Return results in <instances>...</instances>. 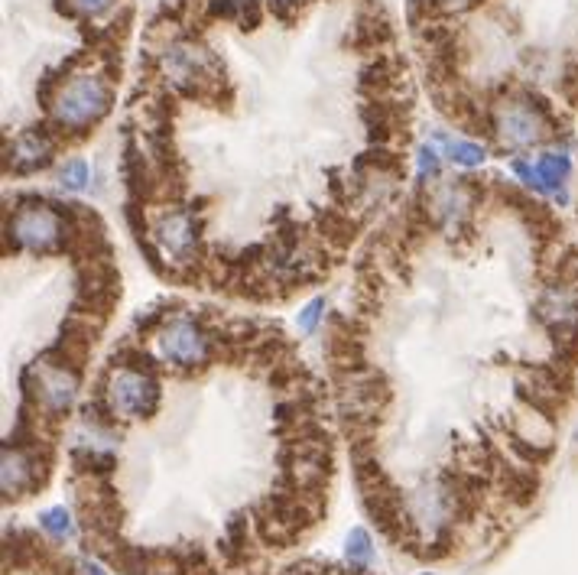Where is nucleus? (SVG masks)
Wrapping results in <instances>:
<instances>
[{
	"label": "nucleus",
	"instance_id": "20e7f679",
	"mask_svg": "<svg viewBox=\"0 0 578 575\" xmlns=\"http://www.w3.org/2000/svg\"><path fill=\"white\" fill-rule=\"evenodd\" d=\"M156 355L179 371H202L218 355V348L202 316H176L156 335Z\"/></svg>",
	"mask_w": 578,
	"mask_h": 575
},
{
	"label": "nucleus",
	"instance_id": "f257e3e1",
	"mask_svg": "<svg viewBox=\"0 0 578 575\" xmlns=\"http://www.w3.org/2000/svg\"><path fill=\"white\" fill-rule=\"evenodd\" d=\"M114 104V91L108 85V78L101 75H72L69 82L62 85L59 98L52 101L49 117L56 121L72 143L85 140L91 127H98L104 117H108Z\"/></svg>",
	"mask_w": 578,
	"mask_h": 575
},
{
	"label": "nucleus",
	"instance_id": "9d476101",
	"mask_svg": "<svg viewBox=\"0 0 578 575\" xmlns=\"http://www.w3.org/2000/svg\"><path fill=\"white\" fill-rule=\"evenodd\" d=\"M361 121L367 137L380 147H400L410 137V101L397 98H374L361 108Z\"/></svg>",
	"mask_w": 578,
	"mask_h": 575
},
{
	"label": "nucleus",
	"instance_id": "5701e85b",
	"mask_svg": "<svg viewBox=\"0 0 578 575\" xmlns=\"http://www.w3.org/2000/svg\"><path fill=\"white\" fill-rule=\"evenodd\" d=\"M39 524H43V530L56 540L72 537V514L65 511V507H49V511L39 517Z\"/></svg>",
	"mask_w": 578,
	"mask_h": 575
},
{
	"label": "nucleus",
	"instance_id": "39448f33",
	"mask_svg": "<svg viewBox=\"0 0 578 575\" xmlns=\"http://www.w3.org/2000/svg\"><path fill=\"white\" fill-rule=\"evenodd\" d=\"M75 507L82 520L85 540H111L121 533L124 504L108 478H78L75 481Z\"/></svg>",
	"mask_w": 578,
	"mask_h": 575
},
{
	"label": "nucleus",
	"instance_id": "dca6fc26",
	"mask_svg": "<svg viewBox=\"0 0 578 575\" xmlns=\"http://www.w3.org/2000/svg\"><path fill=\"white\" fill-rule=\"evenodd\" d=\"M251 517H254V533H257V540L264 543V546H270V550H289V546L302 540L299 533H293L289 527H283L280 520H277V517H270L260 504L251 511Z\"/></svg>",
	"mask_w": 578,
	"mask_h": 575
},
{
	"label": "nucleus",
	"instance_id": "4be33fe9",
	"mask_svg": "<svg viewBox=\"0 0 578 575\" xmlns=\"http://www.w3.org/2000/svg\"><path fill=\"white\" fill-rule=\"evenodd\" d=\"M88 179H91V169L85 160H69L59 169V186L65 192H82L88 186Z\"/></svg>",
	"mask_w": 578,
	"mask_h": 575
},
{
	"label": "nucleus",
	"instance_id": "ddd939ff",
	"mask_svg": "<svg viewBox=\"0 0 578 575\" xmlns=\"http://www.w3.org/2000/svg\"><path fill=\"white\" fill-rule=\"evenodd\" d=\"M315 231L322 234V241L332 247V251H348V247L354 244V238H358L361 231V221L354 218L351 212H345V208H315Z\"/></svg>",
	"mask_w": 578,
	"mask_h": 575
},
{
	"label": "nucleus",
	"instance_id": "c756f323",
	"mask_svg": "<svg viewBox=\"0 0 578 575\" xmlns=\"http://www.w3.org/2000/svg\"><path fill=\"white\" fill-rule=\"evenodd\" d=\"M82 569H85L88 575H108V572H104V569H98L95 563H82Z\"/></svg>",
	"mask_w": 578,
	"mask_h": 575
},
{
	"label": "nucleus",
	"instance_id": "393cba45",
	"mask_svg": "<svg viewBox=\"0 0 578 575\" xmlns=\"http://www.w3.org/2000/svg\"><path fill=\"white\" fill-rule=\"evenodd\" d=\"M117 0H69L62 10L69 13V17H101V13H108Z\"/></svg>",
	"mask_w": 578,
	"mask_h": 575
},
{
	"label": "nucleus",
	"instance_id": "f3484780",
	"mask_svg": "<svg viewBox=\"0 0 578 575\" xmlns=\"http://www.w3.org/2000/svg\"><path fill=\"white\" fill-rule=\"evenodd\" d=\"M72 468L78 472V478H108L114 468H117V459L114 452L108 449H95V446H75L72 449Z\"/></svg>",
	"mask_w": 578,
	"mask_h": 575
},
{
	"label": "nucleus",
	"instance_id": "f03ea898",
	"mask_svg": "<svg viewBox=\"0 0 578 575\" xmlns=\"http://www.w3.org/2000/svg\"><path fill=\"white\" fill-rule=\"evenodd\" d=\"M7 238L13 241V251L62 254L72 247V228L62 218L56 202L30 195V199L17 205V212L7 221Z\"/></svg>",
	"mask_w": 578,
	"mask_h": 575
},
{
	"label": "nucleus",
	"instance_id": "f8f14e48",
	"mask_svg": "<svg viewBox=\"0 0 578 575\" xmlns=\"http://www.w3.org/2000/svg\"><path fill=\"white\" fill-rule=\"evenodd\" d=\"M251 533H254V517L251 511H238L231 514V520L225 524V537L218 540V553L225 559V566L231 569H244L254 563V543H251Z\"/></svg>",
	"mask_w": 578,
	"mask_h": 575
},
{
	"label": "nucleus",
	"instance_id": "1a4fd4ad",
	"mask_svg": "<svg viewBox=\"0 0 578 575\" xmlns=\"http://www.w3.org/2000/svg\"><path fill=\"white\" fill-rule=\"evenodd\" d=\"M153 241L173 267L202 260V215H195V208H166L153 221Z\"/></svg>",
	"mask_w": 578,
	"mask_h": 575
},
{
	"label": "nucleus",
	"instance_id": "bb28decb",
	"mask_svg": "<svg viewBox=\"0 0 578 575\" xmlns=\"http://www.w3.org/2000/svg\"><path fill=\"white\" fill-rule=\"evenodd\" d=\"M322 316H325V299H312V303H306L299 312V332H306V335L315 332Z\"/></svg>",
	"mask_w": 578,
	"mask_h": 575
},
{
	"label": "nucleus",
	"instance_id": "7c9ffc66",
	"mask_svg": "<svg viewBox=\"0 0 578 575\" xmlns=\"http://www.w3.org/2000/svg\"><path fill=\"white\" fill-rule=\"evenodd\" d=\"M423 575H429V572H423Z\"/></svg>",
	"mask_w": 578,
	"mask_h": 575
},
{
	"label": "nucleus",
	"instance_id": "c85d7f7f",
	"mask_svg": "<svg viewBox=\"0 0 578 575\" xmlns=\"http://www.w3.org/2000/svg\"><path fill=\"white\" fill-rule=\"evenodd\" d=\"M432 4L445 13V10H471L475 4H481V0H432Z\"/></svg>",
	"mask_w": 578,
	"mask_h": 575
},
{
	"label": "nucleus",
	"instance_id": "a211bd4d",
	"mask_svg": "<svg viewBox=\"0 0 578 575\" xmlns=\"http://www.w3.org/2000/svg\"><path fill=\"white\" fill-rule=\"evenodd\" d=\"M163 358L160 355H150L143 345H121L114 351V355L108 358L111 368H121V371H137V374H153L160 377V364Z\"/></svg>",
	"mask_w": 578,
	"mask_h": 575
},
{
	"label": "nucleus",
	"instance_id": "0eeeda50",
	"mask_svg": "<svg viewBox=\"0 0 578 575\" xmlns=\"http://www.w3.org/2000/svg\"><path fill=\"white\" fill-rule=\"evenodd\" d=\"M65 143H72V140L56 121H52V117L46 124H36L30 130H23L17 140L7 143V160H4L7 173L33 176V173H39V169H49L52 160H56V153L65 147Z\"/></svg>",
	"mask_w": 578,
	"mask_h": 575
},
{
	"label": "nucleus",
	"instance_id": "2eb2a0df",
	"mask_svg": "<svg viewBox=\"0 0 578 575\" xmlns=\"http://www.w3.org/2000/svg\"><path fill=\"white\" fill-rule=\"evenodd\" d=\"M497 478H501L504 498L517 507L533 504L536 491H540V475H536V465H520V468H497Z\"/></svg>",
	"mask_w": 578,
	"mask_h": 575
},
{
	"label": "nucleus",
	"instance_id": "4468645a",
	"mask_svg": "<svg viewBox=\"0 0 578 575\" xmlns=\"http://www.w3.org/2000/svg\"><path fill=\"white\" fill-rule=\"evenodd\" d=\"M393 39V30H390V20L387 13L367 4L361 7V13L354 17V26H351V46L354 49H364V52H374L380 46H387Z\"/></svg>",
	"mask_w": 578,
	"mask_h": 575
},
{
	"label": "nucleus",
	"instance_id": "6e6552de",
	"mask_svg": "<svg viewBox=\"0 0 578 575\" xmlns=\"http://www.w3.org/2000/svg\"><path fill=\"white\" fill-rule=\"evenodd\" d=\"M49 472H52V446L46 439H39L33 449L4 446L0 485H4L7 501H17V498H26V494L39 491L49 481Z\"/></svg>",
	"mask_w": 578,
	"mask_h": 575
},
{
	"label": "nucleus",
	"instance_id": "7ed1b4c3",
	"mask_svg": "<svg viewBox=\"0 0 578 575\" xmlns=\"http://www.w3.org/2000/svg\"><path fill=\"white\" fill-rule=\"evenodd\" d=\"M494 137L504 150H527L540 147L553 137L556 117L549 111V101L540 95H523L517 101H504L494 108Z\"/></svg>",
	"mask_w": 578,
	"mask_h": 575
},
{
	"label": "nucleus",
	"instance_id": "a878e982",
	"mask_svg": "<svg viewBox=\"0 0 578 575\" xmlns=\"http://www.w3.org/2000/svg\"><path fill=\"white\" fill-rule=\"evenodd\" d=\"M439 169H442V160H439L436 147H423V150H419V186H426L429 179H436Z\"/></svg>",
	"mask_w": 578,
	"mask_h": 575
},
{
	"label": "nucleus",
	"instance_id": "9b49d317",
	"mask_svg": "<svg viewBox=\"0 0 578 575\" xmlns=\"http://www.w3.org/2000/svg\"><path fill=\"white\" fill-rule=\"evenodd\" d=\"M510 169L527 189L556 195L559 202H566V179L572 173V160L566 150H549L536 156V160H514Z\"/></svg>",
	"mask_w": 578,
	"mask_h": 575
},
{
	"label": "nucleus",
	"instance_id": "b1692460",
	"mask_svg": "<svg viewBox=\"0 0 578 575\" xmlns=\"http://www.w3.org/2000/svg\"><path fill=\"white\" fill-rule=\"evenodd\" d=\"M234 20L241 23V30H257V26L264 23V4H260V0H238Z\"/></svg>",
	"mask_w": 578,
	"mask_h": 575
},
{
	"label": "nucleus",
	"instance_id": "412c9836",
	"mask_svg": "<svg viewBox=\"0 0 578 575\" xmlns=\"http://www.w3.org/2000/svg\"><path fill=\"white\" fill-rule=\"evenodd\" d=\"M345 553H348V563L354 572H367V566H371V556H374V546H371V537H367V530L361 527H354L348 533V546H345Z\"/></svg>",
	"mask_w": 578,
	"mask_h": 575
},
{
	"label": "nucleus",
	"instance_id": "6ab92c4d",
	"mask_svg": "<svg viewBox=\"0 0 578 575\" xmlns=\"http://www.w3.org/2000/svg\"><path fill=\"white\" fill-rule=\"evenodd\" d=\"M169 550H173L182 575H218V569L212 559H208L202 543H176V546H169Z\"/></svg>",
	"mask_w": 578,
	"mask_h": 575
},
{
	"label": "nucleus",
	"instance_id": "423d86ee",
	"mask_svg": "<svg viewBox=\"0 0 578 575\" xmlns=\"http://www.w3.org/2000/svg\"><path fill=\"white\" fill-rule=\"evenodd\" d=\"M101 390L121 420H150V416H156V410H160V400H163L160 377L121 371V368H108L101 374Z\"/></svg>",
	"mask_w": 578,
	"mask_h": 575
},
{
	"label": "nucleus",
	"instance_id": "cd10ccee",
	"mask_svg": "<svg viewBox=\"0 0 578 575\" xmlns=\"http://www.w3.org/2000/svg\"><path fill=\"white\" fill-rule=\"evenodd\" d=\"M309 0H270V7H273V13L283 20V23H293L296 20V13L306 7Z\"/></svg>",
	"mask_w": 578,
	"mask_h": 575
},
{
	"label": "nucleus",
	"instance_id": "aec40b11",
	"mask_svg": "<svg viewBox=\"0 0 578 575\" xmlns=\"http://www.w3.org/2000/svg\"><path fill=\"white\" fill-rule=\"evenodd\" d=\"M439 143H442V150H445V156H449L452 163H458V166H481L484 163V156H488V150L481 147V143H475V140H455V137H439Z\"/></svg>",
	"mask_w": 578,
	"mask_h": 575
}]
</instances>
